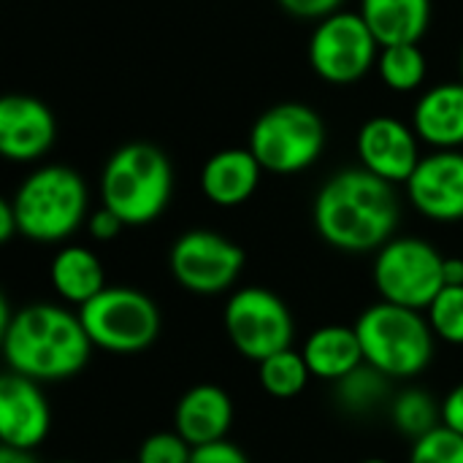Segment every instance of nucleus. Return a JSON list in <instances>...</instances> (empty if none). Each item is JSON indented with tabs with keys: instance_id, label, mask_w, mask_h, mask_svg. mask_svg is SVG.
I'll use <instances>...</instances> for the list:
<instances>
[{
	"instance_id": "473e14b6",
	"label": "nucleus",
	"mask_w": 463,
	"mask_h": 463,
	"mask_svg": "<svg viewBox=\"0 0 463 463\" xmlns=\"http://www.w3.org/2000/svg\"><path fill=\"white\" fill-rule=\"evenodd\" d=\"M16 233H19V220L11 206V198L0 201V241H11Z\"/></svg>"
},
{
	"instance_id": "c756f323",
	"label": "nucleus",
	"mask_w": 463,
	"mask_h": 463,
	"mask_svg": "<svg viewBox=\"0 0 463 463\" xmlns=\"http://www.w3.org/2000/svg\"><path fill=\"white\" fill-rule=\"evenodd\" d=\"M190 463H250L244 450H239L233 442L228 439H220V442H212V445H203V448H193V458Z\"/></svg>"
},
{
	"instance_id": "9d476101",
	"label": "nucleus",
	"mask_w": 463,
	"mask_h": 463,
	"mask_svg": "<svg viewBox=\"0 0 463 463\" xmlns=\"http://www.w3.org/2000/svg\"><path fill=\"white\" fill-rule=\"evenodd\" d=\"M380 41L358 11H336L320 19L309 35V65L328 84H355L377 68Z\"/></svg>"
},
{
	"instance_id": "6ab92c4d",
	"label": "nucleus",
	"mask_w": 463,
	"mask_h": 463,
	"mask_svg": "<svg viewBox=\"0 0 463 463\" xmlns=\"http://www.w3.org/2000/svg\"><path fill=\"white\" fill-rule=\"evenodd\" d=\"M312 377L323 383H339L358 366H364V347L355 326H323L312 331L301 350Z\"/></svg>"
},
{
	"instance_id": "e433bc0d",
	"label": "nucleus",
	"mask_w": 463,
	"mask_h": 463,
	"mask_svg": "<svg viewBox=\"0 0 463 463\" xmlns=\"http://www.w3.org/2000/svg\"><path fill=\"white\" fill-rule=\"evenodd\" d=\"M461 81H463V49H461Z\"/></svg>"
},
{
	"instance_id": "0eeeda50",
	"label": "nucleus",
	"mask_w": 463,
	"mask_h": 463,
	"mask_svg": "<svg viewBox=\"0 0 463 463\" xmlns=\"http://www.w3.org/2000/svg\"><path fill=\"white\" fill-rule=\"evenodd\" d=\"M372 279L380 301L426 312L445 288V255L426 239L393 236L377 250Z\"/></svg>"
},
{
	"instance_id": "f704fd0d",
	"label": "nucleus",
	"mask_w": 463,
	"mask_h": 463,
	"mask_svg": "<svg viewBox=\"0 0 463 463\" xmlns=\"http://www.w3.org/2000/svg\"><path fill=\"white\" fill-rule=\"evenodd\" d=\"M0 463H35V458H33V450H19V448L3 445V450H0Z\"/></svg>"
},
{
	"instance_id": "f257e3e1",
	"label": "nucleus",
	"mask_w": 463,
	"mask_h": 463,
	"mask_svg": "<svg viewBox=\"0 0 463 463\" xmlns=\"http://www.w3.org/2000/svg\"><path fill=\"white\" fill-rule=\"evenodd\" d=\"M312 222L320 239L339 252H377L399 228V195L393 184L361 165L342 168L317 190Z\"/></svg>"
},
{
	"instance_id": "cd10ccee",
	"label": "nucleus",
	"mask_w": 463,
	"mask_h": 463,
	"mask_svg": "<svg viewBox=\"0 0 463 463\" xmlns=\"http://www.w3.org/2000/svg\"><path fill=\"white\" fill-rule=\"evenodd\" d=\"M190 458L193 448L176 431H157L141 442L136 463H190Z\"/></svg>"
},
{
	"instance_id": "4468645a",
	"label": "nucleus",
	"mask_w": 463,
	"mask_h": 463,
	"mask_svg": "<svg viewBox=\"0 0 463 463\" xmlns=\"http://www.w3.org/2000/svg\"><path fill=\"white\" fill-rule=\"evenodd\" d=\"M57 136L52 109L33 95H5L0 100V155L11 163L41 160Z\"/></svg>"
},
{
	"instance_id": "bb28decb",
	"label": "nucleus",
	"mask_w": 463,
	"mask_h": 463,
	"mask_svg": "<svg viewBox=\"0 0 463 463\" xmlns=\"http://www.w3.org/2000/svg\"><path fill=\"white\" fill-rule=\"evenodd\" d=\"M410 463H463V437L448 426H439L412 442Z\"/></svg>"
},
{
	"instance_id": "4be33fe9",
	"label": "nucleus",
	"mask_w": 463,
	"mask_h": 463,
	"mask_svg": "<svg viewBox=\"0 0 463 463\" xmlns=\"http://www.w3.org/2000/svg\"><path fill=\"white\" fill-rule=\"evenodd\" d=\"M374 71L391 92H415L426 81L429 62L420 43H396L380 49Z\"/></svg>"
},
{
	"instance_id": "39448f33",
	"label": "nucleus",
	"mask_w": 463,
	"mask_h": 463,
	"mask_svg": "<svg viewBox=\"0 0 463 463\" xmlns=\"http://www.w3.org/2000/svg\"><path fill=\"white\" fill-rule=\"evenodd\" d=\"M364 347V364L388 380H410L429 369L437 353V336L423 312L377 301L355 320Z\"/></svg>"
},
{
	"instance_id": "9b49d317",
	"label": "nucleus",
	"mask_w": 463,
	"mask_h": 463,
	"mask_svg": "<svg viewBox=\"0 0 463 463\" xmlns=\"http://www.w3.org/2000/svg\"><path fill=\"white\" fill-rule=\"evenodd\" d=\"M168 269L187 293L220 296L239 282L244 271V250L217 231L195 228L171 244Z\"/></svg>"
},
{
	"instance_id": "c9c22d12",
	"label": "nucleus",
	"mask_w": 463,
	"mask_h": 463,
	"mask_svg": "<svg viewBox=\"0 0 463 463\" xmlns=\"http://www.w3.org/2000/svg\"><path fill=\"white\" fill-rule=\"evenodd\" d=\"M361 463H388L385 458H366V461H361Z\"/></svg>"
},
{
	"instance_id": "dca6fc26",
	"label": "nucleus",
	"mask_w": 463,
	"mask_h": 463,
	"mask_svg": "<svg viewBox=\"0 0 463 463\" xmlns=\"http://www.w3.org/2000/svg\"><path fill=\"white\" fill-rule=\"evenodd\" d=\"M233 423V402L231 396L212 383L190 388L174 410V431L190 445L203 448L225 439Z\"/></svg>"
},
{
	"instance_id": "aec40b11",
	"label": "nucleus",
	"mask_w": 463,
	"mask_h": 463,
	"mask_svg": "<svg viewBox=\"0 0 463 463\" xmlns=\"http://www.w3.org/2000/svg\"><path fill=\"white\" fill-rule=\"evenodd\" d=\"M358 14L380 46L420 43L431 24V0H361Z\"/></svg>"
},
{
	"instance_id": "f8f14e48",
	"label": "nucleus",
	"mask_w": 463,
	"mask_h": 463,
	"mask_svg": "<svg viewBox=\"0 0 463 463\" xmlns=\"http://www.w3.org/2000/svg\"><path fill=\"white\" fill-rule=\"evenodd\" d=\"M420 138L412 125L380 114L372 117L361 125L355 136V152L361 168L369 174L380 176L388 184H407L410 176L415 174L418 163L423 160L420 155Z\"/></svg>"
},
{
	"instance_id": "c85d7f7f",
	"label": "nucleus",
	"mask_w": 463,
	"mask_h": 463,
	"mask_svg": "<svg viewBox=\"0 0 463 463\" xmlns=\"http://www.w3.org/2000/svg\"><path fill=\"white\" fill-rule=\"evenodd\" d=\"M290 16H298V19H312V22H320L336 11H342V3L345 0H277Z\"/></svg>"
},
{
	"instance_id": "2eb2a0df",
	"label": "nucleus",
	"mask_w": 463,
	"mask_h": 463,
	"mask_svg": "<svg viewBox=\"0 0 463 463\" xmlns=\"http://www.w3.org/2000/svg\"><path fill=\"white\" fill-rule=\"evenodd\" d=\"M52 429V410L41 383L5 372L0 377V437L3 445L35 450Z\"/></svg>"
},
{
	"instance_id": "393cba45",
	"label": "nucleus",
	"mask_w": 463,
	"mask_h": 463,
	"mask_svg": "<svg viewBox=\"0 0 463 463\" xmlns=\"http://www.w3.org/2000/svg\"><path fill=\"white\" fill-rule=\"evenodd\" d=\"M258 380H260V388L269 396H274V399H296L309 385L312 372H309L304 355L290 347V350H282V353L260 361L258 364Z\"/></svg>"
},
{
	"instance_id": "20e7f679",
	"label": "nucleus",
	"mask_w": 463,
	"mask_h": 463,
	"mask_svg": "<svg viewBox=\"0 0 463 463\" xmlns=\"http://www.w3.org/2000/svg\"><path fill=\"white\" fill-rule=\"evenodd\" d=\"M11 206L19 236L41 244L65 241L90 220V190L79 171L49 163L30 171L16 187Z\"/></svg>"
},
{
	"instance_id": "ddd939ff",
	"label": "nucleus",
	"mask_w": 463,
	"mask_h": 463,
	"mask_svg": "<svg viewBox=\"0 0 463 463\" xmlns=\"http://www.w3.org/2000/svg\"><path fill=\"white\" fill-rule=\"evenodd\" d=\"M412 206L434 222L463 220V152L434 149L423 155L415 174L404 184Z\"/></svg>"
},
{
	"instance_id": "f3484780",
	"label": "nucleus",
	"mask_w": 463,
	"mask_h": 463,
	"mask_svg": "<svg viewBox=\"0 0 463 463\" xmlns=\"http://www.w3.org/2000/svg\"><path fill=\"white\" fill-rule=\"evenodd\" d=\"M263 165L250 146H228L214 152L201 168V190L209 203L233 209L250 201L260 184Z\"/></svg>"
},
{
	"instance_id": "5701e85b",
	"label": "nucleus",
	"mask_w": 463,
	"mask_h": 463,
	"mask_svg": "<svg viewBox=\"0 0 463 463\" xmlns=\"http://www.w3.org/2000/svg\"><path fill=\"white\" fill-rule=\"evenodd\" d=\"M391 423L402 437L418 442L442 426V402L437 404V399L423 388H407L391 402Z\"/></svg>"
},
{
	"instance_id": "7ed1b4c3",
	"label": "nucleus",
	"mask_w": 463,
	"mask_h": 463,
	"mask_svg": "<svg viewBox=\"0 0 463 463\" xmlns=\"http://www.w3.org/2000/svg\"><path fill=\"white\" fill-rule=\"evenodd\" d=\"M174 195V168L168 155L149 141H130L114 149L100 171V206L125 225L155 222Z\"/></svg>"
},
{
	"instance_id": "72a5a7b5",
	"label": "nucleus",
	"mask_w": 463,
	"mask_h": 463,
	"mask_svg": "<svg viewBox=\"0 0 463 463\" xmlns=\"http://www.w3.org/2000/svg\"><path fill=\"white\" fill-rule=\"evenodd\" d=\"M445 285H463V258H445Z\"/></svg>"
},
{
	"instance_id": "7c9ffc66",
	"label": "nucleus",
	"mask_w": 463,
	"mask_h": 463,
	"mask_svg": "<svg viewBox=\"0 0 463 463\" xmlns=\"http://www.w3.org/2000/svg\"><path fill=\"white\" fill-rule=\"evenodd\" d=\"M122 228H128V225H125L111 209H106V206L95 209V212L90 214V220H87V231H90V236H92L95 241H111V239L119 236Z\"/></svg>"
},
{
	"instance_id": "a878e982",
	"label": "nucleus",
	"mask_w": 463,
	"mask_h": 463,
	"mask_svg": "<svg viewBox=\"0 0 463 463\" xmlns=\"http://www.w3.org/2000/svg\"><path fill=\"white\" fill-rule=\"evenodd\" d=\"M426 317L431 323V331L437 339L448 342V345H463V285L453 288L445 285L442 293L431 301V307L426 309Z\"/></svg>"
},
{
	"instance_id": "a211bd4d",
	"label": "nucleus",
	"mask_w": 463,
	"mask_h": 463,
	"mask_svg": "<svg viewBox=\"0 0 463 463\" xmlns=\"http://www.w3.org/2000/svg\"><path fill=\"white\" fill-rule=\"evenodd\" d=\"M412 128L431 149H461L463 81H439L429 87L412 109Z\"/></svg>"
},
{
	"instance_id": "423d86ee",
	"label": "nucleus",
	"mask_w": 463,
	"mask_h": 463,
	"mask_svg": "<svg viewBox=\"0 0 463 463\" xmlns=\"http://www.w3.org/2000/svg\"><path fill=\"white\" fill-rule=\"evenodd\" d=\"M326 141V122L312 106L301 100H282L269 106L252 122L247 146L263 171L293 176L320 160Z\"/></svg>"
},
{
	"instance_id": "b1692460",
	"label": "nucleus",
	"mask_w": 463,
	"mask_h": 463,
	"mask_svg": "<svg viewBox=\"0 0 463 463\" xmlns=\"http://www.w3.org/2000/svg\"><path fill=\"white\" fill-rule=\"evenodd\" d=\"M391 399V380L372 369L369 364L350 372L336 383V402L350 415H366L383 407Z\"/></svg>"
},
{
	"instance_id": "1a4fd4ad",
	"label": "nucleus",
	"mask_w": 463,
	"mask_h": 463,
	"mask_svg": "<svg viewBox=\"0 0 463 463\" xmlns=\"http://www.w3.org/2000/svg\"><path fill=\"white\" fill-rule=\"evenodd\" d=\"M225 334L247 361H266L293 347V315L288 304L269 288H239L222 312Z\"/></svg>"
},
{
	"instance_id": "6e6552de",
	"label": "nucleus",
	"mask_w": 463,
	"mask_h": 463,
	"mask_svg": "<svg viewBox=\"0 0 463 463\" xmlns=\"http://www.w3.org/2000/svg\"><path fill=\"white\" fill-rule=\"evenodd\" d=\"M79 317L90 342L117 355L141 353L160 334L157 304L136 288L109 285L92 301L79 307Z\"/></svg>"
},
{
	"instance_id": "f03ea898",
	"label": "nucleus",
	"mask_w": 463,
	"mask_h": 463,
	"mask_svg": "<svg viewBox=\"0 0 463 463\" xmlns=\"http://www.w3.org/2000/svg\"><path fill=\"white\" fill-rule=\"evenodd\" d=\"M0 345L8 372L35 383H54L79 374L95 347L79 312L60 304H27L16 309L14 320L0 334Z\"/></svg>"
},
{
	"instance_id": "4c0bfd02",
	"label": "nucleus",
	"mask_w": 463,
	"mask_h": 463,
	"mask_svg": "<svg viewBox=\"0 0 463 463\" xmlns=\"http://www.w3.org/2000/svg\"><path fill=\"white\" fill-rule=\"evenodd\" d=\"M119 463H128V461H119Z\"/></svg>"
},
{
	"instance_id": "412c9836",
	"label": "nucleus",
	"mask_w": 463,
	"mask_h": 463,
	"mask_svg": "<svg viewBox=\"0 0 463 463\" xmlns=\"http://www.w3.org/2000/svg\"><path fill=\"white\" fill-rule=\"evenodd\" d=\"M49 282L54 293L73 307H84L87 301H92L98 293L109 288L100 258L79 244L57 250L49 266Z\"/></svg>"
},
{
	"instance_id": "2f4dec72",
	"label": "nucleus",
	"mask_w": 463,
	"mask_h": 463,
	"mask_svg": "<svg viewBox=\"0 0 463 463\" xmlns=\"http://www.w3.org/2000/svg\"><path fill=\"white\" fill-rule=\"evenodd\" d=\"M442 426L463 437V383L442 399Z\"/></svg>"
}]
</instances>
